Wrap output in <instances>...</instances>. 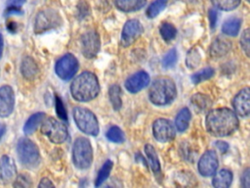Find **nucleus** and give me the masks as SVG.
I'll return each mask as SVG.
<instances>
[{"instance_id": "37", "label": "nucleus", "mask_w": 250, "mask_h": 188, "mask_svg": "<svg viewBox=\"0 0 250 188\" xmlns=\"http://www.w3.org/2000/svg\"><path fill=\"white\" fill-rule=\"evenodd\" d=\"M13 186L14 187H29V186H31L30 178L25 174H20L16 178Z\"/></svg>"}, {"instance_id": "45", "label": "nucleus", "mask_w": 250, "mask_h": 188, "mask_svg": "<svg viewBox=\"0 0 250 188\" xmlns=\"http://www.w3.org/2000/svg\"><path fill=\"white\" fill-rule=\"evenodd\" d=\"M5 131H6V125L0 121V140L3 137V135L5 134Z\"/></svg>"}, {"instance_id": "14", "label": "nucleus", "mask_w": 250, "mask_h": 188, "mask_svg": "<svg viewBox=\"0 0 250 188\" xmlns=\"http://www.w3.org/2000/svg\"><path fill=\"white\" fill-rule=\"evenodd\" d=\"M15 108V93L13 88L8 85L0 87V118H8Z\"/></svg>"}, {"instance_id": "27", "label": "nucleus", "mask_w": 250, "mask_h": 188, "mask_svg": "<svg viewBox=\"0 0 250 188\" xmlns=\"http://www.w3.org/2000/svg\"><path fill=\"white\" fill-rule=\"evenodd\" d=\"M108 98L109 101L115 111L120 110L122 107V100H121V88L118 84H113L108 89Z\"/></svg>"}, {"instance_id": "3", "label": "nucleus", "mask_w": 250, "mask_h": 188, "mask_svg": "<svg viewBox=\"0 0 250 188\" xmlns=\"http://www.w3.org/2000/svg\"><path fill=\"white\" fill-rule=\"evenodd\" d=\"M176 95V84L169 77L155 79L148 89V99L156 106H165L172 103Z\"/></svg>"}, {"instance_id": "43", "label": "nucleus", "mask_w": 250, "mask_h": 188, "mask_svg": "<svg viewBox=\"0 0 250 188\" xmlns=\"http://www.w3.org/2000/svg\"><path fill=\"white\" fill-rule=\"evenodd\" d=\"M26 0H10L8 2V6L10 7H17V8H21Z\"/></svg>"}, {"instance_id": "18", "label": "nucleus", "mask_w": 250, "mask_h": 188, "mask_svg": "<svg viewBox=\"0 0 250 188\" xmlns=\"http://www.w3.org/2000/svg\"><path fill=\"white\" fill-rule=\"evenodd\" d=\"M231 43L229 40L223 37H218L212 42L210 46V56L214 59L222 58L229 53Z\"/></svg>"}, {"instance_id": "23", "label": "nucleus", "mask_w": 250, "mask_h": 188, "mask_svg": "<svg viewBox=\"0 0 250 188\" xmlns=\"http://www.w3.org/2000/svg\"><path fill=\"white\" fill-rule=\"evenodd\" d=\"M45 117H46V115L41 112L31 115L23 125V132L27 135L32 134L37 129V127L41 124V122L45 118Z\"/></svg>"}, {"instance_id": "41", "label": "nucleus", "mask_w": 250, "mask_h": 188, "mask_svg": "<svg viewBox=\"0 0 250 188\" xmlns=\"http://www.w3.org/2000/svg\"><path fill=\"white\" fill-rule=\"evenodd\" d=\"M215 147L222 153H226L228 150H229V144L225 141H222V140H219V141H216L215 142Z\"/></svg>"}, {"instance_id": "13", "label": "nucleus", "mask_w": 250, "mask_h": 188, "mask_svg": "<svg viewBox=\"0 0 250 188\" xmlns=\"http://www.w3.org/2000/svg\"><path fill=\"white\" fill-rule=\"evenodd\" d=\"M219 166V160L214 150L206 151L198 161V171L202 176L213 175Z\"/></svg>"}, {"instance_id": "42", "label": "nucleus", "mask_w": 250, "mask_h": 188, "mask_svg": "<svg viewBox=\"0 0 250 188\" xmlns=\"http://www.w3.org/2000/svg\"><path fill=\"white\" fill-rule=\"evenodd\" d=\"M38 187L40 188H48V187H54V184L52 183V181L47 178V177H44L40 180L39 184H38Z\"/></svg>"}, {"instance_id": "1", "label": "nucleus", "mask_w": 250, "mask_h": 188, "mask_svg": "<svg viewBox=\"0 0 250 188\" xmlns=\"http://www.w3.org/2000/svg\"><path fill=\"white\" fill-rule=\"evenodd\" d=\"M239 121L236 114L229 108H218L208 112L205 118L207 131L216 137H225L233 133Z\"/></svg>"}, {"instance_id": "48", "label": "nucleus", "mask_w": 250, "mask_h": 188, "mask_svg": "<svg viewBox=\"0 0 250 188\" xmlns=\"http://www.w3.org/2000/svg\"><path fill=\"white\" fill-rule=\"evenodd\" d=\"M246 1H249V0H246Z\"/></svg>"}, {"instance_id": "26", "label": "nucleus", "mask_w": 250, "mask_h": 188, "mask_svg": "<svg viewBox=\"0 0 250 188\" xmlns=\"http://www.w3.org/2000/svg\"><path fill=\"white\" fill-rule=\"evenodd\" d=\"M145 152L146 155V158L148 160L149 165L152 169V171L156 173H160V164L157 158V154L154 150V147L151 144H146L145 145Z\"/></svg>"}, {"instance_id": "33", "label": "nucleus", "mask_w": 250, "mask_h": 188, "mask_svg": "<svg viewBox=\"0 0 250 188\" xmlns=\"http://www.w3.org/2000/svg\"><path fill=\"white\" fill-rule=\"evenodd\" d=\"M214 74V70L212 68H204L196 72H194L191 75V81L196 84L199 82H202L204 80L209 79Z\"/></svg>"}, {"instance_id": "21", "label": "nucleus", "mask_w": 250, "mask_h": 188, "mask_svg": "<svg viewBox=\"0 0 250 188\" xmlns=\"http://www.w3.org/2000/svg\"><path fill=\"white\" fill-rule=\"evenodd\" d=\"M146 0H115V6L122 12H136L143 8Z\"/></svg>"}, {"instance_id": "9", "label": "nucleus", "mask_w": 250, "mask_h": 188, "mask_svg": "<svg viewBox=\"0 0 250 188\" xmlns=\"http://www.w3.org/2000/svg\"><path fill=\"white\" fill-rule=\"evenodd\" d=\"M78 68V61L75 56L67 53L57 61L55 65V72L61 79L68 80L75 75Z\"/></svg>"}, {"instance_id": "32", "label": "nucleus", "mask_w": 250, "mask_h": 188, "mask_svg": "<svg viewBox=\"0 0 250 188\" xmlns=\"http://www.w3.org/2000/svg\"><path fill=\"white\" fill-rule=\"evenodd\" d=\"M105 136L109 141H111L113 143H123L125 140L123 131L118 126H115V125H113L107 129Z\"/></svg>"}, {"instance_id": "10", "label": "nucleus", "mask_w": 250, "mask_h": 188, "mask_svg": "<svg viewBox=\"0 0 250 188\" xmlns=\"http://www.w3.org/2000/svg\"><path fill=\"white\" fill-rule=\"evenodd\" d=\"M154 138L159 142H169L176 135V127L167 118H157L152 124Z\"/></svg>"}, {"instance_id": "8", "label": "nucleus", "mask_w": 250, "mask_h": 188, "mask_svg": "<svg viewBox=\"0 0 250 188\" xmlns=\"http://www.w3.org/2000/svg\"><path fill=\"white\" fill-rule=\"evenodd\" d=\"M62 24L60 14L54 9H45L40 11L34 21V32L43 33L57 28Z\"/></svg>"}, {"instance_id": "31", "label": "nucleus", "mask_w": 250, "mask_h": 188, "mask_svg": "<svg viewBox=\"0 0 250 188\" xmlns=\"http://www.w3.org/2000/svg\"><path fill=\"white\" fill-rule=\"evenodd\" d=\"M168 0H154L146 9V16L147 18L153 19L156 16H158V14L164 10V8L167 5Z\"/></svg>"}, {"instance_id": "22", "label": "nucleus", "mask_w": 250, "mask_h": 188, "mask_svg": "<svg viewBox=\"0 0 250 188\" xmlns=\"http://www.w3.org/2000/svg\"><path fill=\"white\" fill-rule=\"evenodd\" d=\"M241 27V19L232 17L225 21L222 25V31L224 34L229 36H235L238 34Z\"/></svg>"}, {"instance_id": "38", "label": "nucleus", "mask_w": 250, "mask_h": 188, "mask_svg": "<svg viewBox=\"0 0 250 188\" xmlns=\"http://www.w3.org/2000/svg\"><path fill=\"white\" fill-rule=\"evenodd\" d=\"M193 52H194L193 54H191V52H189L187 57V66H188L191 69L195 68L199 64V56L197 54H195V51H193Z\"/></svg>"}, {"instance_id": "5", "label": "nucleus", "mask_w": 250, "mask_h": 188, "mask_svg": "<svg viewBox=\"0 0 250 188\" xmlns=\"http://www.w3.org/2000/svg\"><path fill=\"white\" fill-rule=\"evenodd\" d=\"M72 161L79 169H87L93 162V148L90 141L85 137L75 139L72 147Z\"/></svg>"}, {"instance_id": "39", "label": "nucleus", "mask_w": 250, "mask_h": 188, "mask_svg": "<svg viewBox=\"0 0 250 188\" xmlns=\"http://www.w3.org/2000/svg\"><path fill=\"white\" fill-rule=\"evenodd\" d=\"M217 20H218V11L216 8H211L209 10V22H210V27L212 29L215 28Z\"/></svg>"}, {"instance_id": "19", "label": "nucleus", "mask_w": 250, "mask_h": 188, "mask_svg": "<svg viewBox=\"0 0 250 188\" xmlns=\"http://www.w3.org/2000/svg\"><path fill=\"white\" fill-rule=\"evenodd\" d=\"M38 71H39V69L34 59L31 58L30 56L23 57L21 63V75L27 80H32L36 77Z\"/></svg>"}, {"instance_id": "44", "label": "nucleus", "mask_w": 250, "mask_h": 188, "mask_svg": "<svg viewBox=\"0 0 250 188\" xmlns=\"http://www.w3.org/2000/svg\"><path fill=\"white\" fill-rule=\"evenodd\" d=\"M3 50H4V39H3L2 34H0V59L2 58Z\"/></svg>"}, {"instance_id": "36", "label": "nucleus", "mask_w": 250, "mask_h": 188, "mask_svg": "<svg viewBox=\"0 0 250 188\" xmlns=\"http://www.w3.org/2000/svg\"><path fill=\"white\" fill-rule=\"evenodd\" d=\"M249 39H250V35H249V29L246 28L243 32L242 35L240 37V46L241 49L244 51L245 55L248 57L249 56Z\"/></svg>"}, {"instance_id": "7", "label": "nucleus", "mask_w": 250, "mask_h": 188, "mask_svg": "<svg viewBox=\"0 0 250 188\" xmlns=\"http://www.w3.org/2000/svg\"><path fill=\"white\" fill-rule=\"evenodd\" d=\"M41 132L47 136V138L55 144L63 143L68 137L67 127L62 121L49 117L42 120L41 122Z\"/></svg>"}, {"instance_id": "30", "label": "nucleus", "mask_w": 250, "mask_h": 188, "mask_svg": "<svg viewBox=\"0 0 250 188\" xmlns=\"http://www.w3.org/2000/svg\"><path fill=\"white\" fill-rule=\"evenodd\" d=\"M112 164H113L110 160L105 161V163L103 164V166L101 167V169L98 172V175H97V178H96V181H95L96 186L102 185L107 179V177L109 176L110 170L112 168Z\"/></svg>"}, {"instance_id": "2", "label": "nucleus", "mask_w": 250, "mask_h": 188, "mask_svg": "<svg viewBox=\"0 0 250 188\" xmlns=\"http://www.w3.org/2000/svg\"><path fill=\"white\" fill-rule=\"evenodd\" d=\"M100 92V83L95 73L83 71L70 84V93L78 102H89L95 99Z\"/></svg>"}, {"instance_id": "20", "label": "nucleus", "mask_w": 250, "mask_h": 188, "mask_svg": "<svg viewBox=\"0 0 250 188\" xmlns=\"http://www.w3.org/2000/svg\"><path fill=\"white\" fill-rule=\"evenodd\" d=\"M212 185L215 188H228L232 182V172L229 169H220L213 174Z\"/></svg>"}, {"instance_id": "40", "label": "nucleus", "mask_w": 250, "mask_h": 188, "mask_svg": "<svg viewBox=\"0 0 250 188\" xmlns=\"http://www.w3.org/2000/svg\"><path fill=\"white\" fill-rule=\"evenodd\" d=\"M250 169L246 168L241 176V184L244 188H249L250 187V175H249Z\"/></svg>"}, {"instance_id": "34", "label": "nucleus", "mask_w": 250, "mask_h": 188, "mask_svg": "<svg viewBox=\"0 0 250 188\" xmlns=\"http://www.w3.org/2000/svg\"><path fill=\"white\" fill-rule=\"evenodd\" d=\"M177 60H178V53H177V50L175 48H173V49L169 50L166 53V55L163 57L162 66L165 69H170L176 65Z\"/></svg>"}, {"instance_id": "46", "label": "nucleus", "mask_w": 250, "mask_h": 188, "mask_svg": "<svg viewBox=\"0 0 250 188\" xmlns=\"http://www.w3.org/2000/svg\"><path fill=\"white\" fill-rule=\"evenodd\" d=\"M7 27H8V30H9L10 32H15L16 29H17V25H16L15 23H10Z\"/></svg>"}, {"instance_id": "6", "label": "nucleus", "mask_w": 250, "mask_h": 188, "mask_svg": "<svg viewBox=\"0 0 250 188\" xmlns=\"http://www.w3.org/2000/svg\"><path fill=\"white\" fill-rule=\"evenodd\" d=\"M73 119L77 127L84 133L92 136H97L99 134V122L94 115L89 109L83 107H75L72 111Z\"/></svg>"}, {"instance_id": "29", "label": "nucleus", "mask_w": 250, "mask_h": 188, "mask_svg": "<svg viewBox=\"0 0 250 188\" xmlns=\"http://www.w3.org/2000/svg\"><path fill=\"white\" fill-rule=\"evenodd\" d=\"M159 32L161 37L167 42L173 40L177 35L176 27L170 23H162L159 27Z\"/></svg>"}, {"instance_id": "35", "label": "nucleus", "mask_w": 250, "mask_h": 188, "mask_svg": "<svg viewBox=\"0 0 250 188\" xmlns=\"http://www.w3.org/2000/svg\"><path fill=\"white\" fill-rule=\"evenodd\" d=\"M55 106H56V112L57 115L60 118L66 120L67 119V115H66V111L64 108V105L62 103V101L61 100V98L59 96H56L55 98Z\"/></svg>"}, {"instance_id": "11", "label": "nucleus", "mask_w": 250, "mask_h": 188, "mask_svg": "<svg viewBox=\"0 0 250 188\" xmlns=\"http://www.w3.org/2000/svg\"><path fill=\"white\" fill-rule=\"evenodd\" d=\"M80 42H81V51L84 57L88 59H92L97 56L98 52L100 51L101 40H100L99 34L96 31L91 30V31L85 32L81 36Z\"/></svg>"}, {"instance_id": "47", "label": "nucleus", "mask_w": 250, "mask_h": 188, "mask_svg": "<svg viewBox=\"0 0 250 188\" xmlns=\"http://www.w3.org/2000/svg\"><path fill=\"white\" fill-rule=\"evenodd\" d=\"M188 1H194V0H188Z\"/></svg>"}, {"instance_id": "17", "label": "nucleus", "mask_w": 250, "mask_h": 188, "mask_svg": "<svg viewBox=\"0 0 250 188\" xmlns=\"http://www.w3.org/2000/svg\"><path fill=\"white\" fill-rule=\"evenodd\" d=\"M17 172L16 164L8 155H3L0 158V183L8 184L11 182Z\"/></svg>"}, {"instance_id": "16", "label": "nucleus", "mask_w": 250, "mask_h": 188, "mask_svg": "<svg viewBox=\"0 0 250 188\" xmlns=\"http://www.w3.org/2000/svg\"><path fill=\"white\" fill-rule=\"evenodd\" d=\"M149 75L145 70H139L129 76L125 81V87L130 93H137L147 86Z\"/></svg>"}, {"instance_id": "4", "label": "nucleus", "mask_w": 250, "mask_h": 188, "mask_svg": "<svg viewBox=\"0 0 250 188\" xmlns=\"http://www.w3.org/2000/svg\"><path fill=\"white\" fill-rule=\"evenodd\" d=\"M17 155L21 164L27 168L37 167L41 161L37 145L26 137L19 139L17 143Z\"/></svg>"}, {"instance_id": "28", "label": "nucleus", "mask_w": 250, "mask_h": 188, "mask_svg": "<svg viewBox=\"0 0 250 188\" xmlns=\"http://www.w3.org/2000/svg\"><path fill=\"white\" fill-rule=\"evenodd\" d=\"M211 3L217 10L231 11L238 7L240 0H211Z\"/></svg>"}, {"instance_id": "25", "label": "nucleus", "mask_w": 250, "mask_h": 188, "mask_svg": "<svg viewBox=\"0 0 250 188\" xmlns=\"http://www.w3.org/2000/svg\"><path fill=\"white\" fill-rule=\"evenodd\" d=\"M191 105L198 111V112H203L212 105V100L205 94L201 93H196L194 94L191 99H190Z\"/></svg>"}, {"instance_id": "24", "label": "nucleus", "mask_w": 250, "mask_h": 188, "mask_svg": "<svg viewBox=\"0 0 250 188\" xmlns=\"http://www.w3.org/2000/svg\"><path fill=\"white\" fill-rule=\"evenodd\" d=\"M191 118L190 111L188 108H183L177 115L175 119V127L178 131L184 132L188 129L189 120Z\"/></svg>"}, {"instance_id": "15", "label": "nucleus", "mask_w": 250, "mask_h": 188, "mask_svg": "<svg viewBox=\"0 0 250 188\" xmlns=\"http://www.w3.org/2000/svg\"><path fill=\"white\" fill-rule=\"evenodd\" d=\"M232 106L236 115L242 118H248L250 114V90L248 86L242 88L234 96Z\"/></svg>"}, {"instance_id": "12", "label": "nucleus", "mask_w": 250, "mask_h": 188, "mask_svg": "<svg viewBox=\"0 0 250 188\" xmlns=\"http://www.w3.org/2000/svg\"><path fill=\"white\" fill-rule=\"evenodd\" d=\"M143 25L138 20H129L125 23L121 33V45L128 47L133 44L136 39L142 34Z\"/></svg>"}]
</instances>
